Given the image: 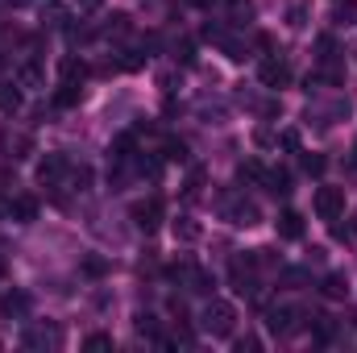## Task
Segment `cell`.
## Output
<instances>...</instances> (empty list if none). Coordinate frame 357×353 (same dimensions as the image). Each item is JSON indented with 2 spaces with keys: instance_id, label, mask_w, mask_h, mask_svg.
I'll use <instances>...</instances> for the list:
<instances>
[{
  "instance_id": "1",
  "label": "cell",
  "mask_w": 357,
  "mask_h": 353,
  "mask_svg": "<svg viewBox=\"0 0 357 353\" xmlns=\"http://www.w3.org/2000/svg\"><path fill=\"white\" fill-rule=\"evenodd\" d=\"M199 324H204V333H212V337H233V329H237V308H233L229 299H212V303L204 308Z\"/></svg>"
},
{
  "instance_id": "2",
  "label": "cell",
  "mask_w": 357,
  "mask_h": 353,
  "mask_svg": "<svg viewBox=\"0 0 357 353\" xmlns=\"http://www.w3.org/2000/svg\"><path fill=\"white\" fill-rule=\"evenodd\" d=\"M312 208H316L320 220H341V216H345V191H341V187H316Z\"/></svg>"
},
{
  "instance_id": "3",
  "label": "cell",
  "mask_w": 357,
  "mask_h": 353,
  "mask_svg": "<svg viewBox=\"0 0 357 353\" xmlns=\"http://www.w3.org/2000/svg\"><path fill=\"white\" fill-rule=\"evenodd\" d=\"M133 220H137V229H146V233H154V229L162 225V200H158V195H150V200H142V204H133Z\"/></svg>"
},
{
  "instance_id": "4",
  "label": "cell",
  "mask_w": 357,
  "mask_h": 353,
  "mask_svg": "<svg viewBox=\"0 0 357 353\" xmlns=\"http://www.w3.org/2000/svg\"><path fill=\"white\" fill-rule=\"evenodd\" d=\"M266 324H270V333H278V337H291V333L299 329V308H270Z\"/></svg>"
},
{
  "instance_id": "5",
  "label": "cell",
  "mask_w": 357,
  "mask_h": 353,
  "mask_svg": "<svg viewBox=\"0 0 357 353\" xmlns=\"http://www.w3.org/2000/svg\"><path fill=\"white\" fill-rule=\"evenodd\" d=\"M0 146H4V158H13V163H21V158H29L33 154V142H29V133H0Z\"/></svg>"
},
{
  "instance_id": "6",
  "label": "cell",
  "mask_w": 357,
  "mask_h": 353,
  "mask_svg": "<svg viewBox=\"0 0 357 353\" xmlns=\"http://www.w3.org/2000/svg\"><path fill=\"white\" fill-rule=\"evenodd\" d=\"M258 75H262V84H266V88H287V80H291V67H287L282 59H266V63L258 67Z\"/></svg>"
},
{
  "instance_id": "7",
  "label": "cell",
  "mask_w": 357,
  "mask_h": 353,
  "mask_svg": "<svg viewBox=\"0 0 357 353\" xmlns=\"http://www.w3.org/2000/svg\"><path fill=\"white\" fill-rule=\"evenodd\" d=\"M8 216H13L17 225L38 220V200H33V195H13V200H8Z\"/></svg>"
},
{
  "instance_id": "8",
  "label": "cell",
  "mask_w": 357,
  "mask_h": 353,
  "mask_svg": "<svg viewBox=\"0 0 357 353\" xmlns=\"http://www.w3.org/2000/svg\"><path fill=\"white\" fill-rule=\"evenodd\" d=\"M274 229H278V237H282V241H299V237H303V216L287 208V212H278Z\"/></svg>"
},
{
  "instance_id": "9",
  "label": "cell",
  "mask_w": 357,
  "mask_h": 353,
  "mask_svg": "<svg viewBox=\"0 0 357 353\" xmlns=\"http://www.w3.org/2000/svg\"><path fill=\"white\" fill-rule=\"evenodd\" d=\"M63 171H67V158H63V154H46V158L38 163V183L54 187V183L63 179Z\"/></svg>"
},
{
  "instance_id": "10",
  "label": "cell",
  "mask_w": 357,
  "mask_h": 353,
  "mask_svg": "<svg viewBox=\"0 0 357 353\" xmlns=\"http://www.w3.org/2000/svg\"><path fill=\"white\" fill-rule=\"evenodd\" d=\"M320 295H324V299H345V295H349V278H345V274H324Z\"/></svg>"
},
{
  "instance_id": "11",
  "label": "cell",
  "mask_w": 357,
  "mask_h": 353,
  "mask_svg": "<svg viewBox=\"0 0 357 353\" xmlns=\"http://www.w3.org/2000/svg\"><path fill=\"white\" fill-rule=\"evenodd\" d=\"M0 312H4V316H25V312H29V295H25V291H8V295L0 299Z\"/></svg>"
},
{
  "instance_id": "12",
  "label": "cell",
  "mask_w": 357,
  "mask_h": 353,
  "mask_svg": "<svg viewBox=\"0 0 357 353\" xmlns=\"http://www.w3.org/2000/svg\"><path fill=\"white\" fill-rule=\"evenodd\" d=\"M199 237H204L199 220H191V216H178L175 220V241H199Z\"/></svg>"
},
{
  "instance_id": "13",
  "label": "cell",
  "mask_w": 357,
  "mask_h": 353,
  "mask_svg": "<svg viewBox=\"0 0 357 353\" xmlns=\"http://www.w3.org/2000/svg\"><path fill=\"white\" fill-rule=\"evenodd\" d=\"M79 104V84H59V91H54V108H75Z\"/></svg>"
},
{
  "instance_id": "14",
  "label": "cell",
  "mask_w": 357,
  "mask_h": 353,
  "mask_svg": "<svg viewBox=\"0 0 357 353\" xmlns=\"http://www.w3.org/2000/svg\"><path fill=\"white\" fill-rule=\"evenodd\" d=\"M21 108V84H0V112H17Z\"/></svg>"
},
{
  "instance_id": "15",
  "label": "cell",
  "mask_w": 357,
  "mask_h": 353,
  "mask_svg": "<svg viewBox=\"0 0 357 353\" xmlns=\"http://www.w3.org/2000/svg\"><path fill=\"white\" fill-rule=\"evenodd\" d=\"M59 341H63L59 329H29L25 333V345H59Z\"/></svg>"
},
{
  "instance_id": "16",
  "label": "cell",
  "mask_w": 357,
  "mask_h": 353,
  "mask_svg": "<svg viewBox=\"0 0 357 353\" xmlns=\"http://www.w3.org/2000/svg\"><path fill=\"white\" fill-rule=\"evenodd\" d=\"M266 191H274V195H291V175L278 167V171H266Z\"/></svg>"
},
{
  "instance_id": "17",
  "label": "cell",
  "mask_w": 357,
  "mask_h": 353,
  "mask_svg": "<svg viewBox=\"0 0 357 353\" xmlns=\"http://www.w3.org/2000/svg\"><path fill=\"white\" fill-rule=\"evenodd\" d=\"M63 80H67V84H84V80H88V63H79V59H63Z\"/></svg>"
},
{
  "instance_id": "18",
  "label": "cell",
  "mask_w": 357,
  "mask_h": 353,
  "mask_svg": "<svg viewBox=\"0 0 357 353\" xmlns=\"http://www.w3.org/2000/svg\"><path fill=\"white\" fill-rule=\"evenodd\" d=\"M17 84H21V88H42V67H38V63H25V67L17 71Z\"/></svg>"
},
{
  "instance_id": "19",
  "label": "cell",
  "mask_w": 357,
  "mask_h": 353,
  "mask_svg": "<svg viewBox=\"0 0 357 353\" xmlns=\"http://www.w3.org/2000/svg\"><path fill=\"white\" fill-rule=\"evenodd\" d=\"M229 216H233V225H258V208L254 204H237V208H229Z\"/></svg>"
},
{
  "instance_id": "20",
  "label": "cell",
  "mask_w": 357,
  "mask_h": 353,
  "mask_svg": "<svg viewBox=\"0 0 357 353\" xmlns=\"http://www.w3.org/2000/svg\"><path fill=\"white\" fill-rule=\"evenodd\" d=\"M237 175H241V183H266V167L250 158V163H241V167H237Z\"/></svg>"
},
{
  "instance_id": "21",
  "label": "cell",
  "mask_w": 357,
  "mask_h": 353,
  "mask_svg": "<svg viewBox=\"0 0 357 353\" xmlns=\"http://www.w3.org/2000/svg\"><path fill=\"white\" fill-rule=\"evenodd\" d=\"M229 17H233L237 25L254 21V0H229Z\"/></svg>"
},
{
  "instance_id": "22",
  "label": "cell",
  "mask_w": 357,
  "mask_h": 353,
  "mask_svg": "<svg viewBox=\"0 0 357 353\" xmlns=\"http://www.w3.org/2000/svg\"><path fill=\"white\" fill-rule=\"evenodd\" d=\"M287 25H291V29H303V25H307V4H303V0H291V8H287Z\"/></svg>"
},
{
  "instance_id": "23",
  "label": "cell",
  "mask_w": 357,
  "mask_h": 353,
  "mask_svg": "<svg viewBox=\"0 0 357 353\" xmlns=\"http://www.w3.org/2000/svg\"><path fill=\"white\" fill-rule=\"evenodd\" d=\"M357 17V0H337V8H333V21L337 25H349Z\"/></svg>"
},
{
  "instance_id": "24",
  "label": "cell",
  "mask_w": 357,
  "mask_h": 353,
  "mask_svg": "<svg viewBox=\"0 0 357 353\" xmlns=\"http://www.w3.org/2000/svg\"><path fill=\"white\" fill-rule=\"evenodd\" d=\"M104 33H108V38H112V33H116V38H121V33H129V17H125V13H112V17H108V25H104Z\"/></svg>"
},
{
  "instance_id": "25",
  "label": "cell",
  "mask_w": 357,
  "mask_h": 353,
  "mask_svg": "<svg viewBox=\"0 0 357 353\" xmlns=\"http://www.w3.org/2000/svg\"><path fill=\"white\" fill-rule=\"evenodd\" d=\"M303 171H307V175H324V171H328V158H324V154H307V158H303Z\"/></svg>"
},
{
  "instance_id": "26",
  "label": "cell",
  "mask_w": 357,
  "mask_h": 353,
  "mask_svg": "<svg viewBox=\"0 0 357 353\" xmlns=\"http://www.w3.org/2000/svg\"><path fill=\"white\" fill-rule=\"evenodd\" d=\"M84 350H91V353H100V350H112V337H108V333H91L88 341H84Z\"/></svg>"
},
{
  "instance_id": "27",
  "label": "cell",
  "mask_w": 357,
  "mask_h": 353,
  "mask_svg": "<svg viewBox=\"0 0 357 353\" xmlns=\"http://www.w3.org/2000/svg\"><path fill=\"white\" fill-rule=\"evenodd\" d=\"M278 283H287V287H303V283H307V270H282Z\"/></svg>"
},
{
  "instance_id": "28",
  "label": "cell",
  "mask_w": 357,
  "mask_h": 353,
  "mask_svg": "<svg viewBox=\"0 0 357 353\" xmlns=\"http://www.w3.org/2000/svg\"><path fill=\"white\" fill-rule=\"evenodd\" d=\"M104 270H108V262H104V258H96V254H91V258H84V274H91V278H100Z\"/></svg>"
},
{
  "instance_id": "29",
  "label": "cell",
  "mask_w": 357,
  "mask_h": 353,
  "mask_svg": "<svg viewBox=\"0 0 357 353\" xmlns=\"http://www.w3.org/2000/svg\"><path fill=\"white\" fill-rule=\"evenodd\" d=\"M167 158L183 163V158H187V142H175V137H171V142H167Z\"/></svg>"
},
{
  "instance_id": "30",
  "label": "cell",
  "mask_w": 357,
  "mask_h": 353,
  "mask_svg": "<svg viewBox=\"0 0 357 353\" xmlns=\"http://www.w3.org/2000/svg\"><path fill=\"white\" fill-rule=\"evenodd\" d=\"M137 333H146V337H158V320H154V316H137Z\"/></svg>"
},
{
  "instance_id": "31",
  "label": "cell",
  "mask_w": 357,
  "mask_h": 353,
  "mask_svg": "<svg viewBox=\"0 0 357 353\" xmlns=\"http://www.w3.org/2000/svg\"><path fill=\"white\" fill-rule=\"evenodd\" d=\"M278 146H282V150H299V133H295V129H287V133L278 137Z\"/></svg>"
},
{
  "instance_id": "32",
  "label": "cell",
  "mask_w": 357,
  "mask_h": 353,
  "mask_svg": "<svg viewBox=\"0 0 357 353\" xmlns=\"http://www.w3.org/2000/svg\"><path fill=\"white\" fill-rule=\"evenodd\" d=\"M178 59L191 67V63H195V42H183V46H178Z\"/></svg>"
},
{
  "instance_id": "33",
  "label": "cell",
  "mask_w": 357,
  "mask_h": 353,
  "mask_svg": "<svg viewBox=\"0 0 357 353\" xmlns=\"http://www.w3.org/2000/svg\"><path fill=\"white\" fill-rule=\"evenodd\" d=\"M258 345H262L258 337H241V341H237V353H254Z\"/></svg>"
},
{
  "instance_id": "34",
  "label": "cell",
  "mask_w": 357,
  "mask_h": 353,
  "mask_svg": "<svg viewBox=\"0 0 357 353\" xmlns=\"http://www.w3.org/2000/svg\"><path fill=\"white\" fill-rule=\"evenodd\" d=\"M100 4H104V0H79V8H88V13L91 8H100Z\"/></svg>"
},
{
  "instance_id": "35",
  "label": "cell",
  "mask_w": 357,
  "mask_h": 353,
  "mask_svg": "<svg viewBox=\"0 0 357 353\" xmlns=\"http://www.w3.org/2000/svg\"><path fill=\"white\" fill-rule=\"evenodd\" d=\"M191 4H199V8H208V4H212V0H191Z\"/></svg>"
},
{
  "instance_id": "36",
  "label": "cell",
  "mask_w": 357,
  "mask_h": 353,
  "mask_svg": "<svg viewBox=\"0 0 357 353\" xmlns=\"http://www.w3.org/2000/svg\"><path fill=\"white\" fill-rule=\"evenodd\" d=\"M8 4H25V0H8Z\"/></svg>"
},
{
  "instance_id": "37",
  "label": "cell",
  "mask_w": 357,
  "mask_h": 353,
  "mask_svg": "<svg viewBox=\"0 0 357 353\" xmlns=\"http://www.w3.org/2000/svg\"><path fill=\"white\" fill-rule=\"evenodd\" d=\"M0 270H4V258H0Z\"/></svg>"
},
{
  "instance_id": "38",
  "label": "cell",
  "mask_w": 357,
  "mask_h": 353,
  "mask_svg": "<svg viewBox=\"0 0 357 353\" xmlns=\"http://www.w3.org/2000/svg\"><path fill=\"white\" fill-rule=\"evenodd\" d=\"M354 154H357V146H354Z\"/></svg>"
}]
</instances>
